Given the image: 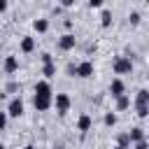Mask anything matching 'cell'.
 Returning a JSON list of instances; mask_svg holds the SVG:
<instances>
[{"label":"cell","instance_id":"cell-1","mask_svg":"<svg viewBox=\"0 0 149 149\" xmlns=\"http://www.w3.org/2000/svg\"><path fill=\"white\" fill-rule=\"evenodd\" d=\"M51 102H54L51 84H49L47 79L37 81V84H35V95H33V105H35V109H37V112H47V109L51 107Z\"/></svg>","mask_w":149,"mask_h":149},{"label":"cell","instance_id":"cell-2","mask_svg":"<svg viewBox=\"0 0 149 149\" xmlns=\"http://www.w3.org/2000/svg\"><path fill=\"white\" fill-rule=\"evenodd\" d=\"M135 114L140 119H147V114H149V91L147 88H140L135 95Z\"/></svg>","mask_w":149,"mask_h":149},{"label":"cell","instance_id":"cell-3","mask_svg":"<svg viewBox=\"0 0 149 149\" xmlns=\"http://www.w3.org/2000/svg\"><path fill=\"white\" fill-rule=\"evenodd\" d=\"M112 68L116 74H128V72H133V61H130V56H116Z\"/></svg>","mask_w":149,"mask_h":149},{"label":"cell","instance_id":"cell-4","mask_svg":"<svg viewBox=\"0 0 149 149\" xmlns=\"http://www.w3.org/2000/svg\"><path fill=\"white\" fill-rule=\"evenodd\" d=\"M51 105H56V112H58L61 116H65V114L70 112L72 100H70V95H65V93H56V98H54V102H51Z\"/></svg>","mask_w":149,"mask_h":149},{"label":"cell","instance_id":"cell-5","mask_svg":"<svg viewBox=\"0 0 149 149\" xmlns=\"http://www.w3.org/2000/svg\"><path fill=\"white\" fill-rule=\"evenodd\" d=\"M93 72H95V68H93V63H91V61H81V63H77V65H74V77L88 79V77H93Z\"/></svg>","mask_w":149,"mask_h":149},{"label":"cell","instance_id":"cell-6","mask_svg":"<svg viewBox=\"0 0 149 149\" xmlns=\"http://www.w3.org/2000/svg\"><path fill=\"white\" fill-rule=\"evenodd\" d=\"M21 114H23V100H21V98H12L9 105H7V116L19 119Z\"/></svg>","mask_w":149,"mask_h":149},{"label":"cell","instance_id":"cell-7","mask_svg":"<svg viewBox=\"0 0 149 149\" xmlns=\"http://www.w3.org/2000/svg\"><path fill=\"white\" fill-rule=\"evenodd\" d=\"M74 44H77V37L72 33H65V35L58 37V49L61 51H70V49H74Z\"/></svg>","mask_w":149,"mask_h":149},{"label":"cell","instance_id":"cell-8","mask_svg":"<svg viewBox=\"0 0 149 149\" xmlns=\"http://www.w3.org/2000/svg\"><path fill=\"white\" fill-rule=\"evenodd\" d=\"M2 68H5V72H7V74H14V72L19 70V58H16V56H5Z\"/></svg>","mask_w":149,"mask_h":149},{"label":"cell","instance_id":"cell-9","mask_svg":"<svg viewBox=\"0 0 149 149\" xmlns=\"http://www.w3.org/2000/svg\"><path fill=\"white\" fill-rule=\"evenodd\" d=\"M109 93L114 95V98H119V95H126V84L116 77V79H112V84H109Z\"/></svg>","mask_w":149,"mask_h":149},{"label":"cell","instance_id":"cell-10","mask_svg":"<svg viewBox=\"0 0 149 149\" xmlns=\"http://www.w3.org/2000/svg\"><path fill=\"white\" fill-rule=\"evenodd\" d=\"M128 140H130V144H135V142H142V140H144V128H142V126H135V128H130V130H128Z\"/></svg>","mask_w":149,"mask_h":149},{"label":"cell","instance_id":"cell-11","mask_svg":"<svg viewBox=\"0 0 149 149\" xmlns=\"http://www.w3.org/2000/svg\"><path fill=\"white\" fill-rule=\"evenodd\" d=\"M21 51H23V54H30V51H35V37H30V35H23V40H21Z\"/></svg>","mask_w":149,"mask_h":149},{"label":"cell","instance_id":"cell-12","mask_svg":"<svg viewBox=\"0 0 149 149\" xmlns=\"http://www.w3.org/2000/svg\"><path fill=\"white\" fill-rule=\"evenodd\" d=\"M91 123H93V121H91V116H88V114H81V116L77 119V128H79L81 133L91 130Z\"/></svg>","mask_w":149,"mask_h":149},{"label":"cell","instance_id":"cell-13","mask_svg":"<svg viewBox=\"0 0 149 149\" xmlns=\"http://www.w3.org/2000/svg\"><path fill=\"white\" fill-rule=\"evenodd\" d=\"M42 74H44L47 79H51V77L56 74V63H54V61H49V63H44V65H42Z\"/></svg>","mask_w":149,"mask_h":149},{"label":"cell","instance_id":"cell-14","mask_svg":"<svg viewBox=\"0 0 149 149\" xmlns=\"http://www.w3.org/2000/svg\"><path fill=\"white\" fill-rule=\"evenodd\" d=\"M33 28H35L37 33H47V30H49V21H47V19H35V21H33Z\"/></svg>","mask_w":149,"mask_h":149},{"label":"cell","instance_id":"cell-15","mask_svg":"<svg viewBox=\"0 0 149 149\" xmlns=\"http://www.w3.org/2000/svg\"><path fill=\"white\" fill-rule=\"evenodd\" d=\"M128 107H130V98L128 95H119L116 98V109L121 112V109H128Z\"/></svg>","mask_w":149,"mask_h":149},{"label":"cell","instance_id":"cell-16","mask_svg":"<svg viewBox=\"0 0 149 149\" xmlns=\"http://www.w3.org/2000/svg\"><path fill=\"white\" fill-rule=\"evenodd\" d=\"M116 144H119V147H123V149H130V140H128V133H121V135L116 137Z\"/></svg>","mask_w":149,"mask_h":149},{"label":"cell","instance_id":"cell-17","mask_svg":"<svg viewBox=\"0 0 149 149\" xmlns=\"http://www.w3.org/2000/svg\"><path fill=\"white\" fill-rule=\"evenodd\" d=\"M100 23H102L105 28L112 23V12H109V9H102V14H100Z\"/></svg>","mask_w":149,"mask_h":149},{"label":"cell","instance_id":"cell-18","mask_svg":"<svg viewBox=\"0 0 149 149\" xmlns=\"http://www.w3.org/2000/svg\"><path fill=\"white\" fill-rule=\"evenodd\" d=\"M102 121H105V126H114V123H116V114H114V112H107Z\"/></svg>","mask_w":149,"mask_h":149},{"label":"cell","instance_id":"cell-19","mask_svg":"<svg viewBox=\"0 0 149 149\" xmlns=\"http://www.w3.org/2000/svg\"><path fill=\"white\" fill-rule=\"evenodd\" d=\"M7 119H9V116H7V112H0V130H5V128H7Z\"/></svg>","mask_w":149,"mask_h":149},{"label":"cell","instance_id":"cell-20","mask_svg":"<svg viewBox=\"0 0 149 149\" xmlns=\"http://www.w3.org/2000/svg\"><path fill=\"white\" fill-rule=\"evenodd\" d=\"M130 23H133V26L140 23V12H130Z\"/></svg>","mask_w":149,"mask_h":149},{"label":"cell","instance_id":"cell-21","mask_svg":"<svg viewBox=\"0 0 149 149\" xmlns=\"http://www.w3.org/2000/svg\"><path fill=\"white\" fill-rule=\"evenodd\" d=\"M88 7H102V0H88Z\"/></svg>","mask_w":149,"mask_h":149},{"label":"cell","instance_id":"cell-22","mask_svg":"<svg viewBox=\"0 0 149 149\" xmlns=\"http://www.w3.org/2000/svg\"><path fill=\"white\" fill-rule=\"evenodd\" d=\"M149 144H147V140H142V142H135V149H147Z\"/></svg>","mask_w":149,"mask_h":149},{"label":"cell","instance_id":"cell-23","mask_svg":"<svg viewBox=\"0 0 149 149\" xmlns=\"http://www.w3.org/2000/svg\"><path fill=\"white\" fill-rule=\"evenodd\" d=\"M5 9H7V2H5V0H0V12H5Z\"/></svg>","mask_w":149,"mask_h":149},{"label":"cell","instance_id":"cell-24","mask_svg":"<svg viewBox=\"0 0 149 149\" xmlns=\"http://www.w3.org/2000/svg\"><path fill=\"white\" fill-rule=\"evenodd\" d=\"M23 149H35V147H33V144H26V147H23Z\"/></svg>","mask_w":149,"mask_h":149},{"label":"cell","instance_id":"cell-25","mask_svg":"<svg viewBox=\"0 0 149 149\" xmlns=\"http://www.w3.org/2000/svg\"><path fill=\"white\" fill-rule=\"evenodd\" d=\"M114 149H123V147H119V144H116V147H114Z\"/></svg>","mask_w":149,"mask_h":149},{"label":"cell","instance_id":"cell-26","mask_svg":"<svg viewBox=\"0 0 149 149\" xmlns=\"http://www.w3.org/2000/svg\"><path fill=\"white\" fill-rule=\"evenodd\" d=\"M0 149H5V144H0Z\"/></svg>","mask_w":149,"mask_h":149}]
</instances>
